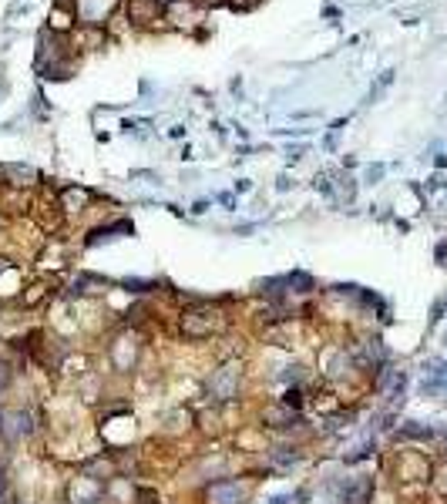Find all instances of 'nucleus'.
Segmentation results:
<instances>
[{"label": "nucleus", "mask_w": 447, "mask_h": 504, "mask_svg": "<svg viewBox=\"0 0 447 504\" xmlns=\"http://www.w3.org/2000/svg\"><path fill=\"white\" fill-rule=\"evenodd\" d=\"M74 20H78L74 7L58 3V7H54V14H51V34H71V31H74Z\"/></svg>", "instance_id": "14"}, {"label": "nucleus", "mask_w": 447, "mask_h": 504, "mask_svg": "<svg viewBox=\"0 0 447 504\" xmlns=\"http://www.w3.org/2000/svg\"><path fill=\"white\" fill-rule=\"evenodd\" d=\"M205 209H209V202L202 198V202H195V209H192V212H195V215H202V212H205Z\"/></svg>", "instance_id": "21"}, {"label": "nucleus", "mask_w": 447, "mask_h": 504, "mask_svg": "<svg viewBox=\"0 0 447 504\" xmlns=\"http://www.w3.org/2000/svg\"><path fill=\"white\" fill-rule=\"evenodd\" d=\"M125 235H135V226L128 219H108V222H97L88 229V235L81 239L84 249H97V246H108L115 239H125Z\"/></svg>", "instance_id": "8"}, {"label": "nucleus", "mask_w": 447, "mask_h": 504, "mask_svg": "<svg viewBox=\"0 0 447 504\" xmlns=\"http://www.w3.org/2000/svg\"><path fill=\"white\" fill-rule=\"evenodd\" d=\"M64 276H44V272H38L34 279H27L24 283V290H20V296L14 299V303H7L10 310L17 313H47L54 303L61 299V292H64Z\"/></svg>", "instance_id": "6"}, {"label": "nucleus", "mask_w": 447, "mask_h": 504, "mask_svg": "<svg viewBox=\"0 0 447 504\" xmlns=\"http://www.w3.org/2000/svg\"><path fill=\"white\" fill-rule=\"evenodd\" d=\"M3 313H7V303H3V299H0V320H3Z\"/></svg>", "instance_id": "24"}, {"label": "nucleus", "mask_w": 447, "mask_h": 504, "mask_svg": "<svg viewBox=\"0 0 447 504\" xmlns=\"http://www.w3.org/2000/svg\"><path fill=\"white\" fill-rule=\"evenodd\" d=\"M441 347H444V353H447V330L441 333Z\"/></svg>", "instance_id": "23"}, {"label": "nucleus", "mask_w": 447, "mask_h": 504, "mask_svg": "<svg viewBox=\"0 0 447 504\" xmlns=\"http://www.w3.org/2000/svg\"><path fill=\"white\" fill-rule=\"evenodd\" d=\"M380 175H384V165H370V172H367V178H370V182H377Z\"/></svg>", "instance_id": "20"}, {"label": "nucleus", "mask_w": 447, "mask_h": 504, "mask_svg": "<svg viewBox=\"0 0 447 504\" xmlns=\"http://www.w3.org/2000/svg\"><path fill=\"white\" fill-rule=\"evenodd\" d=\"M118 7V0H74V14L91 27H101L104 17Z\"/></svg>", "instance_id": "10"}, {"label": "nucleus", "mask_w": 447, "mask_h": 504, "mask_svg": "<svg viewBox=\"0 0 447 504\" xmlns=\"http://www.w3.org/2000/svg\"><path fill=\"white\" fill-rule=\"evenodd\" d=\"M17 494V481H14V471H10V461H0V504H14Z\"/></svg>", "instance_id": "16"}, {"label": "nucleus", "mask_w": 447, "mask_h": 504, "mask_svg": "<svg viewBox=\"0 0 447 504\" xmlns=\"http://www.w3.org/2000/svg\"><path fill=\"white\" fill-rule=\"evenodd\" d=\"M71 40H74V47H101L104 44V31L91 27V24H81V27L71 31Z\"/></svg>", "instance_id": "15"}, {"label": "nucleus", "mask_w": 447, "mask_h": 504, "mask_svg": "<svg viewBox=\"0 0 447 504\" xmlns=\"http://www.w3.org/2000/svg\"><path fill=\"white\" fill-rule=\"evenodd\" d=\"M390 447H441L437 437V424H424V420H400L387 437Z\"/></svg>", "instance_id": "7"}, {"label": "nucleus", "mask_w": 447, "mask_h": 504, "mask_svg": "<svg viewBox=\"0 0 447 504\" xmlns=\"http://www.w3.org/2000/svg\"><path fill=\"white\" fill-rule=\"evenodd\" d=\"M434 454L424 447H390L380 457V474L390 478V487L397 494H424L434 481Z\"/></svg>", "instance_id": "4"}, {"label": "nucleus", "mask_w": 447, "mask_h": 504, "mask_svg": "<svg viewBox=\"0 0 447 504\" xmlns=\"http://www.w3.org/2000/svg\"><path fill=\"white\" fill-rule=\"evenodd\" d=\"M253 387V356H226L198 377V400L209 407H246Z\"/></svg>", "instance_id": "2"}, {"label": "nucleus", "mask_w": 447, "mask_h": 504, "mask_svg": "<svg viewBox=\"0 0 447 504\" xmlns=\"http://www.w3.org/2000/svg\"><path fill=\"white\" fill-rule=\"evenodd\" d=\"M430 494H434L437 501L447 504V444L441 447V454H437V461H434V481H430Z\"/></svg>", "instance_id": "13"}, {"label": "nucleus", "mask_w": 447, "mask_h": 504, "mask_svg": "<svg viewBox=\"0 0 447 504\" xmlns=\"http://www.w3.org/2000/svg\"><path fill=\"white\" fill-rule=\"evenodd\" d=\"M434 259H437V266H444V262H447V239H441V242H437V249H434Z\"/></svg>", "instance_id": "18"}, {"label": "nucleus", "mask_w": 447, "mask_h": 504, "mask_svg": "<svg viewBox=\"0 0 447 504\" xmlns=\"http://www.w3.org/2000/svg\"><path fill=\"white\" fill-rule=\"evenodd\" d=\"M101 343V363H104V373L108 380L115 384H132L145 360H148V343H152V333L145 330H132V326H108L104 336L97 340Z\"/></svg>", "instance_id": "3"}, {"label": "nucleus", "mask_w": 447, "mask_h": 504, "mask_svg": "<svg viewBox=\"0 0 447 504\" xmlns=\"http://www.w3.org/2000/svg\"><path fill=\"white\" fill-rule=\"evenodd\" d=\"M20 262L14 259V255H7V252H0V276H7L10 269H17Z\"/></svg>", "instance_id": "17"}, {"label": "nucleus", "mask_w": 447, "mask_h": 504, "mask_svg": "<svg viewBox=\"0 0 447 504\" xmlns=\"http://www.w3.org/2000/svg\"><path fill=\"white\" fill-rule=\"evenodd\" d=\"M192 3H198V7H212V3H222V0H192Z\"/></svg>", "instance_id": "22"}, {"label": "nucleus", "mask_w": 447, "mask_h": 504, "mask_svg": "<svg viewBox=\"0 0 447 504\" xmlns=\"http://www.w3.org/2000/svg\"><path fill=\"white\" fill-rule=\"evenodd\" d=\"M239 313L219 303V296H205L202 303L182 306L172 316V340L182 347H212L222 336L239 330Z\"/></svg>", "instance_id": "1"}, {"label": "nucleus", "mask_w": 447, "mask_h": 504, "mask_svg": "<svg viewBox=\"0 0 447 504\" xmlns=\"http://www.w3.org/2000/svg\"><path fill=\"white\" fill-rule=\"evenodd\" d=\"M162 17V3L158 0H128V20L138 27H152Z\"/></svg>", "instance_id": "11"}, {"label": "nucleus", "mask_w": 447, "mask_h": 504, "mask_svg": "<svg viewBox=\"0 0 447 504\" xmlns=\"http://www.w3.org/2000/svg\"><path fill=\"white\" fill-rule=\"evenodd\" d=\"M229 3H233L235 10H249V7H256L259 0H229Z\"/></svg>", "instance_id": "19"}, {"label": "nucleus", "mask_w": 447, "mask_h": 504, "mask_svg": "<svg viewBox=\"0 0 447 504\" xmlns=\"http://www.w3.org/2000/svg\"><path fill=\"white\" fill-rule=\"evenodd\" d=\"M58 202H61V209H64L68 219H78V215L91 212V205L97 202V192L95 189H88V185H61Z\"/></svg>", "instance_id": "9"}, {"label": "nucleus", "mask_w": 447, "mask_h": 504, "mask_svg": "<svg viewBox=\"0 0 447 504\" xmlns=\"http://www.w3.org/2000/svg\"><path fill=\"white\" fill-rule=\"evenodd\" d=\"M165 17L172 20V27H192L195 20H198V3H192V0H172L168 10H165Z\"/></svg>", "instance_id": "12"}, {"label": "nucleus", "mask_w": 447, "mask_h": 504, "mask_svg": "<svg viewBox=\"0 0 447 504\" xmlns=\"http://www.w3.org/2000/svg\"><path fill=\"white\" fill-rule=\"evenodd\" d=\"M256 485L259 481L249 471L246 474L233 471V474H222V478H212V481L195 487V501L198 504H253Z\"/></svg>", "instance_id": "5"}]
</instances>
